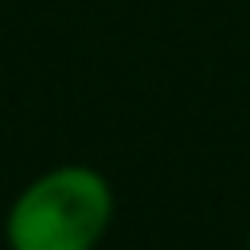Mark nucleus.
<instances>
[{
	"mask_svg": "<svg viewBox=\"0 0 250 250\" xmlns=\"http://www.w3.org/2000/svg\"><path fill=\"white\" fill-rule=\"evenodd\" d=\"M246 250H250V242H246Z\"/></svg>",
	"mask_w": 250,
	"mask_h": 250,
	"instance_id": "obj_2",
	"label": "nucleus"
},
{
	"mask_svg": "<svg viewBox=\"0 0 250 250\" xmlns=\"http://www.w3.org/2000/svg\"><path fill=\"white\" fill-rule=\"evenodd\" d=\"M117 211L113 184L90 164H55L20 188L4 215L8 250H98Z\"/></svg>",
	"mask_w": 250,
	"mask_h": 250,
	"instance_id": "obj_1",
	"label": "nucleus"
}]
</instances>
